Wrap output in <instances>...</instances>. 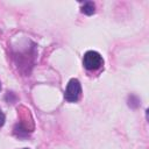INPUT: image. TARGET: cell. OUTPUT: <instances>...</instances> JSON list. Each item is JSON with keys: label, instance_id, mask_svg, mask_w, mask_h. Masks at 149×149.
Masks as SVG:
<instances>
[{"label": "cell", "instance_id": "cell-3", "mask_svg": "<svg viewBox=\"0 0 149 149\" xmlns=\"http://www.w3.org/2000/svg\"><path fill=\"white\" fill-rule=\"evenodd\" d=\"M81 12L84 14H87V15H91L94 13V3L88 1V2H85L84 6L81 7Z\"/></svg>", "mask_w": 149, "mask_h": 149}, {"label": "cell", "instance_id": "cell-1", "mask_svg": "<svg viewBox=\"0 0 149 149\" xmlns=\"http://www.w3.org/2000/svg\"><path fill=\"white\" fill-rule=\"evenodd\" d=\"M80 94H81V86H80L79 80L76 78L70 79V81L68 83V86L65 88V92H64L65 100L69 102H76L79 100Z\"/></svg>", "mask_w": 149, "mask_h": 149}, {"label": "cell", "instance_id": "cell-2", "mask_svg": "<svg viewBox=\"0 0 149 149\" xmlns=\"http://www.w3.org/2000/svg\"><path fill=\"white\" fill-rule=\"evenodd\" d=\"M104 61H102V57L99 52L97 51H87L85 55H84V58H83V64L84 66L87 69V70H98L101 65H102Z\"/></svg>", "mask_w": 149, "mask_h": 149}, {"label": "cell", "instance_id": "cell-4", "mask_svg": "<svg viewBox=\"0 0 149 149\" xmlns=\"http://www.w3.org/2000/svg\"><path fill=\"white\" fill-rule=\"evenodd\" d=\"M3 123H5V114H3V113L1 112V109H0V127H2Z\"/></svg>", "mask_w": 149, "mask_h": 149}, {"label": "cell", "instance_id": "cell-5", "mask_svg": "<svg viewBox=\"0 0 149 149\" xmlns=\"http://www.w3.org/2000/svg\"><path fill=\"white\" fill-rule=\"evenodd\" d=\"M24 149H28V148H24Z\"/></svg>", "mask_w": 149, "mask_h": 149}]
</instances>
